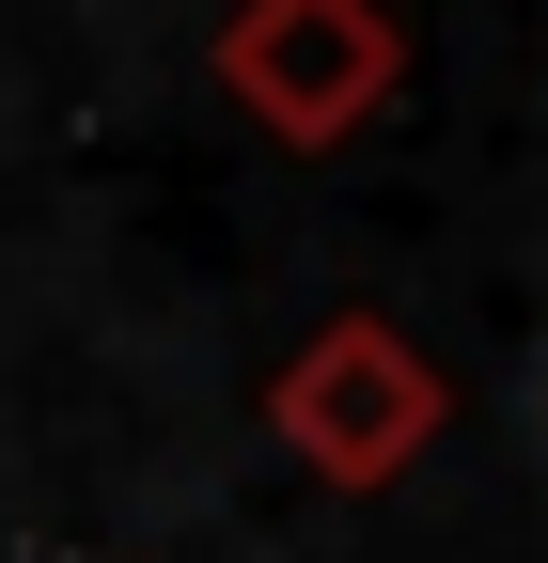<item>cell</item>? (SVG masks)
Here are the masks:
<instances>
[{
  "instance_id": "obj_1",
  "label": "cell",
  "mask_w": 548,
  "mask_h": 563,
  "mask_svg": "<svg viewBox=\"0 0 548 563\" xmlns=\"http://www.w3.org/2000/svg\"><path fill=\"white\" fill-rule=\"evenodd\" d=\"M204 79L235 95V125L283 141V157H329V141H361L392 110L407 32H392V0H235L204 32Z\"/></svg>"
},
{
  "instance_id": "obj_2",
  "label": "cell",
  "mask_w": 548,
  "mask_h": 563,
  "mask_svg": "<svg viewBox=\"0 0 548 563\" xmlns=\"http://www.w3.org/2000/svg\"><path fill=\"white\" fill-rule=\"evenodd\" d=\"M454 422L439 361L407 344L392 313H329L283 376H266V439H298L314 485H392V470H424V439Z\"/></svg>"
}]
</instances>
